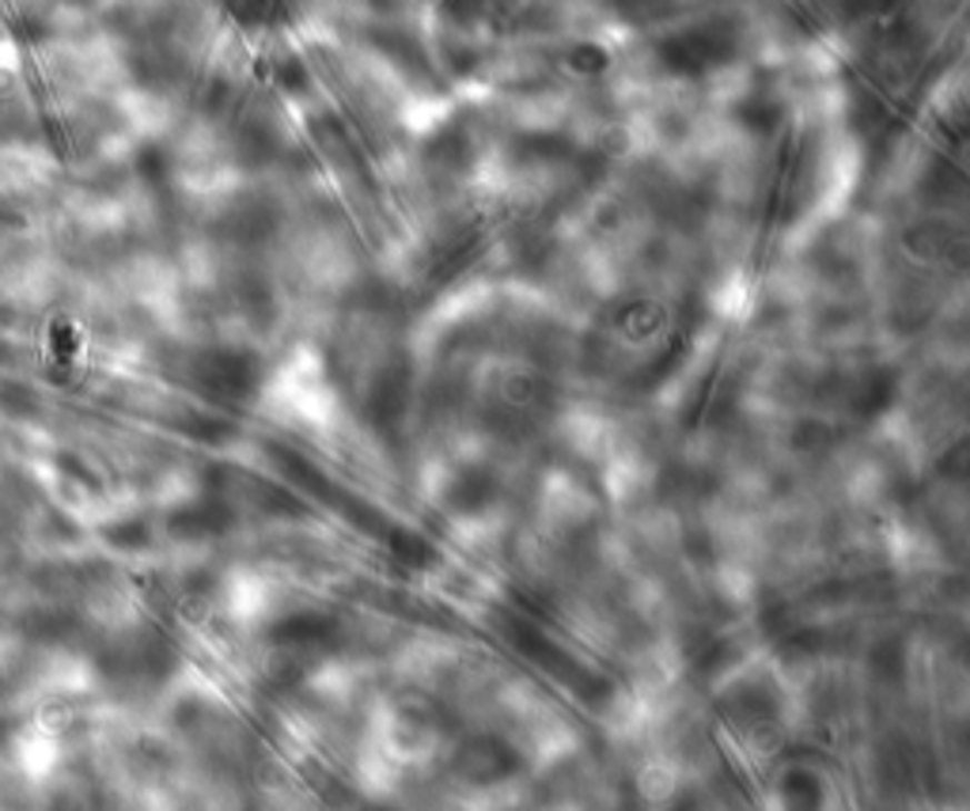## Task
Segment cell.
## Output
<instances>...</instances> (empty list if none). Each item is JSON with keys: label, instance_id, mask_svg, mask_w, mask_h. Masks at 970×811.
Segmentation results:
<instances>
[{"label": "cell", "instance_id": "6da1fadb", "mask_svg": "<svg viewBox=\"0 0 970 811\" xmlns=\"http://www.w3.org/2000/svg\"><path fill=\"white\" fill-rule=\"evenodd\" d=\"M728 53H732V39H728L724 23L694 27V31H682L663 42V61L679 72H706L724 61Z\"/></svg>", "mask_w": 970, "mask_h": 811}, {"label": "cell", "instance_id": "7a4b0ae2", "mask_svg": "<svg viewBox=\"0 0 970 811\" xmlns=\"http://www.w3.org/2000/svg\"><path fill=\"white\" fill-rule=\"evenodd\" d=\"M206 380L209 387H217L220 394L239 399V394H247L258 383V364L243 353H217L206 364Z\"/></svg>", "mask_w": 970, "mask_h": 811}, {"label": "cell", "instance_id": "3957f363", "mask_svg": "<svg viewBox=\"0 0 970 811\" xmlns=\"http://www.w3.org/2000/svg\"><path fill=\"white\" fill-rule=\"evenodd\" d=\"M493 493H497V482H493V474H482V470H474V474H459L456 478V485H451V509H482V504H489L493 501Z\"/></svg>", "mask_w": 970, "mask_h": 811}, {"label": "cell", "instance_id": "277c9868", "mask_svg": "<svg viewBox=\"0 0 970 811\" xmlns=\"http://www.w3.org/2000/svg\"><path fill=\"white\" fill-rule=\"evenodd\" d=\"M391 550L399 554L402 565H424V561L437 558V547L418 531H391Z\"/></svg>", "mask_w": 970, "mask_h": 811}]
</instances>
